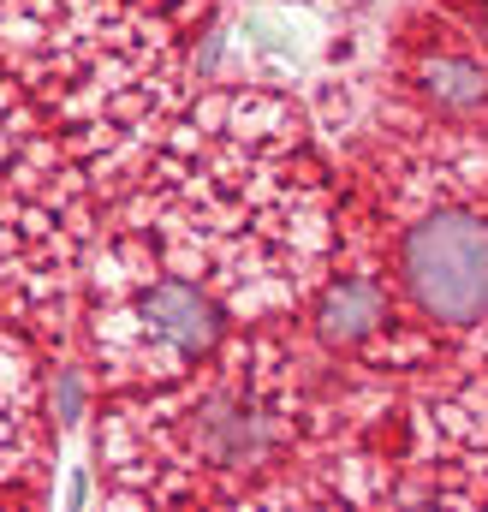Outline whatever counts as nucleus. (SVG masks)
<instances>
[{"instance_id": "nucleus-4", "label": "nucleus", "mask_w": 488, "mask_h": 512, "mask_svg": "<svg viewBox=\"0 0 488 512\" xmlns=\"http://www.w3.org/2000/svg\"><path fill=\"white\" fill-rule=\"evenodd\" d=\"M215 0H0V78L90 179H114L191 96Z\"/></svg>"}, {"instance_id": "nucleus-7", "label": "nucleus", "mask_w": 488, "mask_h": 512, "mask_svg": "<svg viewBox=\"0 0 488 512\" xmlns=\"http://www.w3.org/2000/svg\"><path fill=\"white\" fill-rule=\"evenodd\" d=\"M304 6H358V0H304Z\"/></svg>"}, {"instance_id": "nucleus-2", "label": "nucleus", "mask_w": 488, "mask_h": 512, "mask_svg": "<svg viewBox=\"0 0 488 512\" xmlns=\"http://www.w3.org/2000/svg\"><path fill=\"white\" fill-rule=\"evenodd\" d=\"M405 393L310 352L298 322L244 328L167 387L102 393L108 507H334L393 501Z\"/></svg>"}, {"instance_id": "nucleus-3", "label": "nucleus", "mask_w": 488, "mask_h": 512, "mask_svg": "<svg viewBox=\"0 0 488 512\" xmlns=\"http://www.w3.org/2000/svg\"><path fill=\"white\" fill-rule=\"evenodd\" d=\"M340 233L358 239L441 370L488 376V131L381 114L340 179Z\"/></svg>"}, {"instance_id": "nucleus-6", "label": "nucleus", "mask_w": 488, "mask_h": 512, "mask_svg": "<svg viewBox=\"0 0 488 512\" xmlns=\"http://www.w3.org/2000/svg\"><path fill=\"white\" fill-rule=\"evenodd\" d=\"M387 108L488 131V0L417 6L387 42Z\"/></svg>"}, {"instance_id": "nucleus-5", "label": "nucleus", "mask_w": 488, "mask_h": 512, "mask_svg": "<svg viewBox=\"0 0 488 512\" xmlns=\"http://www.w3.org/2000/svg\"><path fill=\"white\" fill-rule=\"evenodd\" d=\"M90 233L96 179L48 114L0 78V310L36 346H66Z\"/></svg>"}, {"instance_id": "nucleus-1", "label": "nucleus", "mask_w": 488, "mask_h": 512, "mask_svg": "<svg viewBox=\"0 0 488 512\" xmlns=\"http://www.w3.org/2000/svg\"><path fill=\"white\" fill-rule=\"evenodd\" d=\"M334 245L340 173L304 108L268 84H209L102 185L84 268L179 280L233 328H280Z\"/></svg>"}]
</instances>
